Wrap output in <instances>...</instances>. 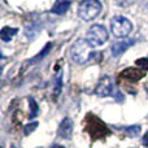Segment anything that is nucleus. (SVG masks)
<instances>
[{
    "mask_svg": "<svg viewBox=\"0 0 148 148\" xmlns=\"http://www.w3.org/2000/svg\"><path fill=\"white\" fill-rule=\"evenodd\" d=\"M125 134L127 136H130V138H135V136H138L139 134H140V126H129V127L125 129Z\"/></svg>",
    "mask_w": 148,
    "mask_h": 148,
    "instance_id": "obj_12",
    "label": "nucleus"
},
{
    "mask_svg": "<svg viewBox=\"0 0 148 148\" xmlns=\"http://www.w3.org/2000/svg\"><path fill=\"white\" fill-rule=\"evenodd\" d=\"M142 143H143V146L148 147V131H147L146 134H144V136H143V142H142Z\"/></svg>",
    "mask_w": 148,
    "mask_h": 148,
    "instance_id": "obj_18",
    "label": "nucleus"
},
{
    "mask_svg": "<svg viewBox=\"0 0 148 148\" xmlns=\"http://www.w3.org/2000/svg\"><path fill=\"white\" fill-rule=\"evenodd\" d=\"M17 29H13V27H8V26H5V27L1 29V31H0V38H1L3 42H9L10 39L13 38V36L17 34Z\"/></svg>",
    "mask_w": 148,
    "mask_h": 148,
    "instance_id": "obj_11",
    "label": "nucleus"
},
{
    "mask_svg": "<svg viewBox=\"0 0 148 148\" xmlns=\"http://www.w3.org/2000/svg\"><path fill=\"white\" fill-rule=\"evenodd\" d=\"M73 129H74L73 121L70 120L69 117H65L64 120L61 121V123H60L57 134H59V136L62 139H69L73 134Z\"/></svg>",
    "mask_w": 148,
    "mask_h": 148,
    "instance_id": "obj_8",
    "label": "nucleus"
},
{
    "mask_svg": "<svg viewBox=\"0 0 148 148\" xmlns=\"http://www.w3.org/2000/svg\"><path fill=\"white\" fill-rule=\"evenodd\" d=\"M61 91V75L56 78V84H55V95H59Z\"/></svg>",
    "mask_w": 148,
    "mask_h": 148,
    "instance_id": "obj_17",
    "label": "nucleus"
},
{
    "mask_svg": "<svg viewBox=\"0 0 148 148\" xmlns=\"http://www.w3.org/2000/svg\"><path fill=\"white\" fill-rule=\"evenodd\" d=\"M70 4H72L70 0H56V3L53 4L51 10L55 14H64V13H66V10L69 9Z\"/></svg>",
    "mask_w": 148,
    "mask_h": 148,
    "instance_id": "obj_10",
    "label": "nucleus"
},
{
    "mask_svg": "<svg viewBox=\"0 0 148 148\" xmlns=\"http://www.w3.org/2000/svg\"><path fill=\"white\" fill-rule=\"evenodd\" d=\"M36 127H38V122H33V123L30 122L29 125L25 126V129H23V134H25V135H29V134L33 133Z\"/></svg>",
    "mask_w": 148,
    "mask_h": 148,
    "instance_id": "obj_15",
    "label": "nucleus"
},
{
    "mask_svg": "<svg viewBox=\"0 0 148 148\" xmlns=\"http://www.w3.org/2000/svg\"><path fill=\"white\" fill-rule=\"evenodd\" d=\"M29 104H30V118H34L36 114H38L39 107H38V104H36V101L34 99L29 100Z\"/></svg>",
    "mask_w": 148,
    "mask_h": 148,
    "instance_id": "obj_13",
    "label": "nucleus"
},
{
    "mask_svg": "<svg viewBox=\"0 0 148 148\" xmlns=\"http://www.w3.org/2000/svg\"><path fill=\"white\" fill-rule=\"evenodd\" d=\"M101 12V3L99 0H82L78 7V16L83 21H92Z\"/></svg>",
    "mask_w": 148,
    "mask_h": 148,
    "instance_id": "obj_3",
    "label": "nucleus"
},
{
    "mask_svg": "<svg viewBox=\"0 0 148 148\" xmlns=\"http://www.w3.org/2000/svg\"><path fill=\"white\" fill-rule=\"evenodd\" d=\"M110 30L117 38H125L133 30V23L122 16H116L110 21Z\"/></svg>",
    "mask_w": 148,
    "mask_h": 148,
    "instance_id": "obj_5",
    "label": "nucleus"
},
{
    "mask_svg": "<svg viewBox=\"0 0 148 148\" xmlns=\"http://www.w3.org/2000/svg\"><path fill=\"white\" fill-rule=\"evenodd\" d=\"M51 47H52V44H51V43H48L46 47H44L43 52H40V53H39L38 56H35V57H34V60H33V61L35 62V61H39V60H42V59H43V57L46 56V55L49 52V49H51Z\"/></svg>",
    "mask_w": 148,
    "mask_h": 148,
    "instance_id": "obj_14",
    "label": "nucleus"
},
{
    "mask_svg": "<svg viewBox=\"0 0 148 148\" xmlns=\"http://www.w3.org/2000/svg\"><path fill=\"white\" fill-rule=\"evenodd\" d=\"M113 88H114L113 79L108 75H104L100 78L99 82H97L96 88H95V94H96L97 96L107 97V96H110V95L113 94Z\"/></svg>",
    "mask_w": 148,
    "mask_h": 148,
    "instance_id": "obj_6",
    "label": "nucleus"
},
{
    "mask_svg": "<svg viewBox=\"0 0 148 148\" xmlns=\"http://www.w3.org/2000/svg\"><path fill=\"white\" fill-rule=\"evenodd\" d=\"M70 55L75 64H84L92 56V48L86 39H78L72 46Z\"/></svg>",
    "mask_w": 148,
    "mask_h": 148,
    "instance_id": "obj_2",
    "label": "nucleus"
},
{
    "mask_svg": "<svg viewBox=\"0 0 148 148\" xmlns=\"http://www.w3.org/2000/svg\"><path fill=\"white\" fill-rule=\"evenodd\" d=\"M135 65H136V66H140V68H143V69L148 70V59H139V60H136Z\"/></svg>",
    "mask_w": 148,
    "mask_h": 148,
    "instance_id": "obj_16",
    "label": "nucleus"
},
{
    "mask_svg": "<svg viewBox=\"0 0 148 148\" xmlns=\"http://www.w3.org/2000/svg\"><path fill=\"white\" fill-rule=\"evenodd\" d=\"M86 39L91 47H99L103 46L108 40V31L104 26L101 25H94L88 29L86 34Z\"/></svg>",
    "mask_w": 148,
    "mask_h": 148,
    "instance_id": "obj_4",
    "label": "nucleus"
},
{
    "mask_svg": "<svg viewBox=\"0 0 148 148\" xmlns=\"http://www.w3.org/2000/svg\"><path fill=\"white\" fill-rule=\"evenodd\" d=\"M51 148H65V147H62V146H59V144H55V146H52Z\"/></svg>",
    "mask_w": 148,
    "mask_h": 148,
    "instance_id": "obj_19",
    "label": "nucleus"
},
{
    "mask_svg": "<svg viewBox=\"0 0 148 148\" xmlns=\"http://www.w3.org/2000/svg\"><path fill=\"white\" fill-rule=\"evenodd\" d=\"M144 75H146L144 70H139V69H135V68H126L125 70H122L120 73L121 79H126V81H130V82H138Z\"/></svg>",
    "mask_w": 148,
    "mask_h": 148,
    "instance_id": "obj_7",
    "label": "nucleus"
},
{
    "mask_svg": "<svg viewBox=\"0 0 148 148\" xmlns=\"http://www.w3.org/2000/svg\"><path fill=\"white\" fill-rule=\"evenodd\" d=\"M86 131L91 135L92 140L105 138L109 135V129L105 126V123L99 117L94 114H88L86 118Z\"/></svg>",
    "mask_w": 148,
    "mask_h": 148,
    "instance_id": "obj_1",
    "label": "nucleus"
},
{
    "mask_svg": "<svg viewBox=\"0 0 148 148\" xmlns=\"http://www.w3.org/2000/svg\"><path fill=\"white\" fill-rule=\"evenodd\" d=\"M134 43H135V40H133V39H127V38H125L123 40H121V42H117V43H114L112 47H110L112 55L113 56H116V57L120 56V55H122L123 52L129 48V47L133 46Z\"/></svg>",
    "mask_w": 148,
    "mask_h": 148,
    "instance_id": "obj_9",
    "label": "nucleus"
}]
</instances>
